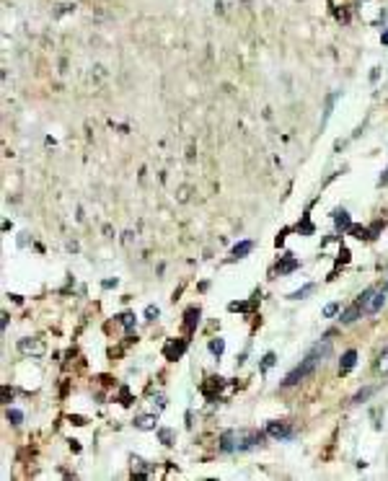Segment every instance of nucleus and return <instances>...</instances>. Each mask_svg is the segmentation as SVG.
<instances>
[{
	"label": "nucleus",
	"instance_id": "nucleus-1",
	"mask_svg": "<svg viewBox=\"0 0 388 481\" xmlns=\"http://www.w3.org/2000/svg\"><path fill=\"white\" fill-rule=\"evenodd\" d=\"M329 355H331V342H329V339L319 342V344H316V347L308 352V357H305V360L300 362V365H297V367L293 370V373H287V378L282 380V386H285V388L297 386L300 380H305V378H308V375L313 373L319 362H323V360H326Z\"/></svg>",
	"mask_w": 388,
	"mask_h": 481
},
{
	"label": "nucleus",
	"instance_id": "nucleus-2",
	"mask_svg": "<svg viewBox=\"0 0 388 481\" xmlns=\"http://www.w3.org/2000/svg\"><path fill=\"white\" fill-rule=\"evenodd\" d=\"M261 440H264V435L256 430H228L220 437V450H225V453L249 450V448H256Z\"/></svg>",
	"mask_w": 388,
	"mask_h": 481
},
{
	"label": "nucleus",
	"instance_id": "nucleus-3",
	"mask_svg": "<svg viewBox=\"0 0 388 481\" xmlns=\"http://www.w3.org/2000/svg\"><path fill=\"white\" fill-rule=\"evenodd\" d=\"M386 300H388V290L383 287V290H378V287H367L363 295H360V305H363V313L365 316H375L381 308L386 305Z\"/></svg>",
	"mask_w": 388,
	"mask_h": 481
},
{
	"label": "nucleus",
	"instance_id": "nucleus-4",
	"mask_svg": "<svg viewBox=\"0 0 388 481\" xmlns=\"http://www.w3.org/2000/svg\"><path fill=\"white\" fill-rule=\"evenodd\" d=\"M19 352L21 355H26V357H42L44 352H47V344H44L42 339H21L19 342Z\"/></svg>",
	"mask_w": 388,
	"mask_h": 481
},
{
	"label": "nucleus",
	"instance_id": "nucleus-5",
	"mask_svg": "<svg viewBox=\"0 0 388 481\" xmlns=\"http://www.w3.org/2000/svg\"><path fill=\"white\" fill-rule=\"evenodd\" d=\"M267 435H269V437H274V440H293L295 430L287 422H269L267 424Z\"/></svg>",
	"mask_w": 388,
	"mask_h": 481
},
{
	"label": "nucleus",
	"instance_id": "nucleus-6",
	"mask_svg": "<svg viewBox=\"0 0 388 481\" xmlns=\"http://www.w3.org/2000/svg\"><path fill=\"white\" fill-rule=\"evenodd\" d=\"M360 316H363V305L355 303V305H349L347 311L339 316V321H342V326H349V323H355V321L360 319Z\"/></svg>",
	"mask_w": 388,
	"mask_h": 481
},
{
	"label": "nucleus",
	"instance_id": "nucleus-7",
	"mask_svg": "<svg viewBox=\"0 0 388 481\" xmlns=\"http://www.w3.org/2000/svg\"><path fill=\"white\" fill-rule=\"evenodd\" d=\"M355 362H357V352L355 349H347L344 355H342V362H339V373L342 375H347L352 367H355Z\"/></svg>",
	"mask_w": 388,
	"mask_h": 481
},
{
	"label": "nucleus",
	"instance_id": "nucleus-8",
	"mask_svg": "<svg viewBox=\"0 0 388 481\" xmlns=\"http://www.w3.org/2000/svg\"><path fill=\"white\" fill-rule=\"evenodd\" d=\"M297 267H300V264H297V259L293 256V253H285V256H282V261H277V272H279V275H287V272H295Z\"/></svg>",
	"mask_w": 388,
	"mask_h": 481
},
{
	"label": "nucleus",
	"instance_id": "nucleus-9",
	"mask_svg": "<svg viewBox=\"0 0 388 481\" xmlns=\"http://www.w3.org/2000/svg\"><path fill=\"white\" fill-rule=\"evenodd\" d=\"M156 424H158L156 414H140L137 419H135V427L137 430H156Z\"/></svg>",
	"mask_w": 388,
	"mask_h": 481
},
{
	"label": "nucleus",
	"instance_id": "nucleus-10",
	"mask_svg": "<svg viewBox=\"0 0 388 481\" xmlns=\"http://www.w3.org/2000/svg\"><path fill=\"white\" fill-rule=\"evenodd\" d=\"M334 223H337V230H342V233H349V228H352V220H349V215L344 210L334 215Z\"/></svg>",
	"mask_w": 388,
	"mask_h": 481
},
{
	"label": "nucleus",
	"instance_id": "nucleus-11",
	"mask_svg": "<svg viewBox=\"0 0 388 481\" xmlns=\"http://www.w3.org/2000/svg\"><path fill=\"white\" fill-rule=\"evenodd\" d=\"M251 249H254V243H251V241H241V243H236V246H233L230 253H233V259H243Z\"/></svg>",
	"mask_w": 388,
	"mask_h": 481
},
{
	"label": "nucleus",
	"instance_id": "nucleus-12",
	"mask_svg": "<svg viewBox=\"0 0 388 481\" xmlns=\"http://www.w3.org/2000/svg\"><path fill=\"white\" fill-rule=\"evenodd\" d=\"M200 323V311L197 308H192V311H186V321H184V331H194V326Z\"/></svg>",
	"mask_w": 388,
	"mask_h": 481
},
{
	"label": "nucleus",
	"instance_id": "nucleus-13",
	"mask_svg": "<svg viewBox=\"0 0 388 481\" xmlns=\"http://www.w3.org/2000/svg\"><path fill=\"white\" fill-rule=\"evenodd\" d=\"M186 349V342H179V344H168L166 347V357L168 360H176V357H182V352Z\"/></svg>",
	"mask_w": 388,
	"mask_h": 481
},
{
	"label": "nucleus",
	"instance_id": "nucleus-14",
	"mask_svg": "<svg viewBox=\"0 0 388 481\" xmlns=\"http://www.w3.org/2000/svg\"><path fill=\"white\" fill-rule=\"evenodd\" d=\"M313 290H316V285H305V287H300V290H295V293H290L287 298H290V300H303V298L311 295Z\"/></svg>",
	"mask_w": 388,
	"mask_h": 481
},
{
	"label": "nucleus",
	"instance_id": "nucleus-15",
	"mask_svg": "<svg viewBox=\"0 0 388 481\" xmlns=\"http://www.w3.org/2000/svg\"><path fill=\"white\" fill-rule=\"evenodd\" d=\"M349 233L355 235V238H360V241H367V238H373V233H370L367 228H360V225H352V228H349Z\"/></svg>",
	"mask_w": 388,
	"mask_h": 481
},
{
	"label": "nucleus",
	"instance_id": "nucleus-16",
	"mask_svg": "<svg viewBox=\"0 0 388 481\" xmlns=\"http://www.w3.org/2000/svg\"><path fill=\"white\" fill-rule=\"evenodd\" d=\"M378 370H381L383 375H388V347L378 355Z\"/></svg>",
	"mask_w": 388,
	"mask_h": 481
},
{
	"label": "nucleus",
	"instance_id": "nucleus-17",
	"mask_svg": "<svg viewBox=\"0 0 388 481\" xmlns=\"http://www.w3.org/2000/svg\"><path fill=\"white\" fill-rule=\"evenodd\" d=\"M373 393H375V388H363V391H357L355 396H352V401H355V404H363L365 398H370Z\"/></svg>",
	"mask_w": 388,
	"mask_h": 481
},
{
	"label": "nucleus",
	"instance_id": "nucleus-18",
	"mask_svg": "<svg viewBox=\"0 0 388 481\" xmlns=\"http://www.w3.org/2000/svg\"><path fill=\"white\" fill-rule=\"evenodd\" d=\"M5 416H8V422H11V424H21V422H23V414H21L19 409H8Z\"/></svg>",
	"mask_w": 388,
	"mask_h": 481
},
{
	"label": "nucleus",
	"instance_id": "nucleus-19",
	"mask_svg": "<svg viewBox=\"0 0 388 481\" xmlns=\"http://www.w3.org/2000/svg\"><path fill=\"white\" fill-rule=\"evenodd\" d=\"M158 437L163 440V445H174V430H158Z\"/></svg>",
	"mask_w": 388,
	"mask_h": 481
},
{
	"label": "nucleus",
	"instance_id": "nucleus-20",
	"mask_svg": "<svg viewBox=\"0 0 388 481\" xmlns=\"http://www.w3.org/2000/svg\"><path fill=\"white\" fill-rule=\"evenodd\" d=\"M119 321L124 323V329H127V331H132V329H135V316H132V313H122V316H119Z\"/></svg>",
	"mask_w": 388,
	"mask_h": 481
},
{
	"label": "nucleus",
	"instance_id": "nucleus-21",
	"mask_svg": "<svg viewBox=\"0 0 388 481\" xmlns=\"http://www.w3.org/2000/svg\"><path fill=\"white\" fill-rule=\"evenodd\" d=\"M223 349H225V342L223 339H212L210 342V352H212V355H223Z\"/></svg>",
	"mask_w": 388,
	"mask_h": 481
},
{
	"label": "nucleus",
	"instance_id": "nucleus-22",
	"mask_svg": "<svg viewBox=\"0 0 388 481\" xmlns=\"http://www.w3.org/2000/svg\"><path fill=\"white\" fill-rule=\"evenodd\" d=\"M337 313H339V303H329L323 308V316H326V319H331V316H337Z\"/></svg>",
	"mask_w": 388,
	"mask_h": 481
},
{
	"label": "nucleus",
	"instance_id": "nucleus-23",
	"mask_svg": "<svg viewBox=\"0 0 388 481\" xmlns=\"http://www.w3.org/2000/svg\"><path fill=\"white\" fill-rule=\"evenodd\" d=\"M158 313H160V311H158V308H156V305H148V311H145V316H148V321H153V319H158Z\"/></svg>",
	"mask_w": 388,
	"mask_h": 481
},
{
	"label": "nucleus",
	"instance_id": "nucleus-24",
	"mask_svg": "<svg viewBox=\"0 0 388 481\" xmlns=\"http://www.w3.org/2000/svg\"><path fill=\"white\" fill-rule=\"evenodd\" d=\"M272 365H274V355L269 352V355H264V370H267V367H272Z\"/></svg>",
	"mask_w": 388,
	"mask_h": 481
},
{
	"label": "nucleus",
	"instance_id": "nucleus-25",
	"mask_svg": "<svg viewBox=\"0 0 388 481\" xmlns=\"http://www.w3.org/2000/svg\"><path fill=\"white\" fill-rule=\"evenodd\" d=\"M8 319H11V316H8V313H3V316H0V326H3V331L8 329Z\"/></svg>",
	"mask_w": 388,
	"mask_h": 481
},
{
	"label": "nucleus",
	"instance_id": "nucleus-26",
	"mask_svg": "<svg viewBox=\"0 0 388 481\" xmlns=\"http://www.w3.org/2000/svg\"><path fill=\"white\" fill-rule=\"evenodd\" d=\"M383 44H388V31L383 34Z\"/></svg>",
	"mask_w": 388,
	"mask_h": 481
},
{
	"label": "nucleus",
	"instance_id": "nucleus-27",
	"mask_svg": "<svg viewBox=\"0 0 388 481\" xmlns=\"http://www.w3.org/2000/svg\"><path fill=\"white\" fill-rule=\"evenodd\" d=\"M386 290H388V279H386Z\"/></svg>",
	"mask_w": 388,
	"mask_h": 481
}]
</instances>
